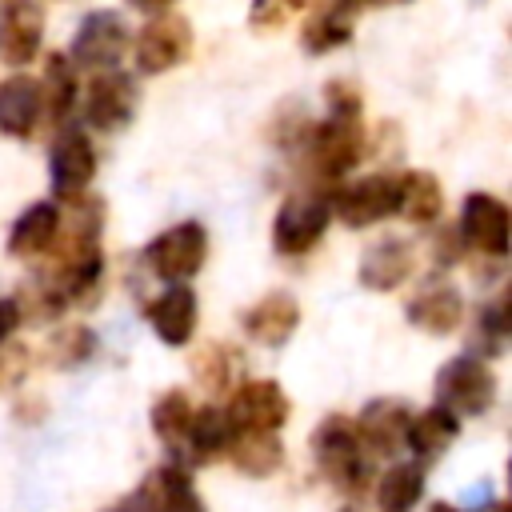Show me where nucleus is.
<instances>
[{
  "label": "nucleus",
  "mask_w": 512,
  "mask_h": 512,
  "mask_svg": "<svg viewBox=\"0 0 512 512\" xmlns=\"http://www.w3.org/2000/svg\"><path fill=\"white\" fill-rule=\"evenodd\" d=\"M40 84V104H44V120L52 128H60L76 104V64L64 56V52H52L48 64H44V76L36 80Z\"/></svg>",
  "instance_id": "nucleus-27"
},
{
  "label": "nucleus",
  "mask_w": 512,
  "mask_h": 512,
  "mask_svg": "<svg viewBox=\"0 0 512 512\" xmlns=\"http://www.w3.org/2000/svg\"><path fill=\"white\" fill-rule=\"evenodd\" d=\"M412 268H416L412 244L404 236H384V240H376V244L364 248L360 268H356V280L368 292H392V288H400L412 276Z\"/></svg>",
  "instance_id": "nucleus-17"
},
{
  "label": "nucleus",
  "mask_w": 512,
  "mask_h": 512,
  "mask_svg": "<svg viewBox=\"0 0 512 512\" xmlns=\"http://www.w3.org/2000/svg\"><path fill=\"white\" fill-rule=\"evenodd\" d=\"M44 116L40 84L24 72H12L0 80V136L8 140H32L36 124Z\"/></svg>",
  "instance_id": "nucleus-21"
},
{
  "label": "nucleus",
  "mask_w": 512,
  "mask_h": 512,
  "mask_svg": "<svg viewBox=\"0 0 512 512\" xmlns=\"http://www.w3.org/2000/svg\"><path fill=\"white\" fill-rule=\"evenodd\" d=\"M496 392H500V380L488 368V360L476 352H460V356L444 360L436 372V404L460 420L484 416L496 404Z\"/></svg>",
  "instance_id": "nucleus-3"
},
{
  "label": "nucleus",
  "mask_w": 512,
  "mask_h": 512,
  "mask_svg": "<svg viewBox=\"0 0 512 512\" xmlns=\"http://www.w3.org/2000/svg\"><path fill=\"white\" fill-rule=\"evenodd\" d=\"M56 228H60V208L52 200H36L32 208H24L8 232V256L16 260H32V256H44L56 240Z\"/></svg>",
  "instance_id": "nucleus-24"
},
{
  "label": "nucleus",
  "mask_w": 512,
  "mask_h": 512,
  "mask_svg": "<svg viewBox=\"0 0 512 512\" xmlns=\"http://www.w3.org/2000/svg\"><path fill=\"white\" fill-rule=\"evenodd\" d=\"M200 388H208L212 396H224L236 388L240 372H244V356L232 348V344H208L196 352V364H192Z\"/></svg>",
  "instance_id": "nucleus-29"
},
{
  "label": "nucleus",
  "mask_w": 512,
  "mask_h": 512,
  "mask_svg": "<svg viewBox=\"0 0 512 512\" xmlns=\"http://www.w3.org/2000/svg\"><path fill=\"white\" fill-rule=\"evenodd\" d=\"M188 420H192V400L184 388H168L164 396H156L152 404V432L156 440L176 456L180 444H184V432H188Z\"/></svg>",
  "instance_id": "nucleus-30"
},
{
  "label": "nucleus",
  "mask_w": 512,
  "mask_h": 512,
  "mask_svg": "<svg viewBox=\"0 0 512 512\" xmlns=\"http://www.w3.org/2000/svg\"><path fill=\"white\" fill-rule=\"evenodd\" d=\"M396 208H400V176L392 172H372L332 192V216L344 228H372L396 216Z\"/></svg>",
  "instance_id": "nucleus-7"
},
{
  "label": "nucleus",
  "mask_w": 512,
  "mask_h": 512,
  "mask_svg": "<svg viewBox=\"0 0 512 512\" xmlns=\"http://www.w3.org/2000/svg\"><path fill=\"white\" fill-rule=\"evenodd\" d=\"M424 464L416 460H396L380 472L376 480V508L380 512H416L424 500Z\"/></svg>",
  "instance_id": "nucleus-26"
},
{
  "label": "nucleus",
  "mask_w": 512,
  "mask_h": 512,
  "mask_svg": "<svg viewBox=\"0 0 512 512\" xmlns=\"http://www.w3.org/2000/svg\"><path fill=\"white\" fill-rule=\"evenodd\" d=\"M460 256H464L460 232H456V228H440V232L432 236V260H436V268H452Z\"/></svg>",
  "instance_id": "nucleus-34"
},
{
  "label": "nucleus",
  "mask_w": 512,
  "mask_h": 512,
  "mask_svg": "<svg viewBox=\"0 0 512 512\" xmlns=\"http://www.w3.org/2000/svg\"><path fill=\"white\" fill-rule=\"evenodd\" d=\"M312 460L320 468V476L340 492V496H360L368 484V456L356 440L352 416H324L312 428Z\"/></svg>",
  "instance_id": "nucleus-1"
},
{
  "label": "nucleus",
  "mask_w": 512,
  "mask_h": 512,
  "mask_svg": "<svg viewBox=\"0 0 512 512\" xmlns=\"http://www.w3.org/2000/svg\"><path fill=\"white\" fill-rule=\"evenodd\" d=\"M96 176V148L88 140L84 128H72L64 124L48 148V180H52V192L60 200H76L88 192Z\"/></svg>",
  "instance_id": "nucleus-12"
},
{
  "label": "nucleus",
  "mask_w": 512,
  "mask_h": 512,
  "mask_svg": "<svg viewBox=\"0 0 512 512\" xmlns=\"http://www.w3.org/2000/svg\"><path fill=\"white\" fill-rule=\"evenodd\" d=\"M148 324L156 332V340H164L168 348H184L196 332L200 320V300L188 284H168L152 304H148Z\"/></svg>",
  "instance_id": "nucleus-18"
},
{
  "label": "nucleus",
  "mask_w": 512,
  "mask_h": 512,
  "mask_svg": "<svg viewBox=\"0 0 512 512\" xmlns=\"http://www.w3.org/2000/svg\"><path fill=\"white\" fill-rule=\"evenodd\" d=\"M296 12H304V0H252L248 4V24L260 28V32H276Z\"/></svg>",
  "instance_id": "nucleus-33"
},
{
  "label": "nucleus",
  "mask_w": 512,
  "mask_h": 512,
  "mask_svg": "<svg viewBox=\"0 0 512 512\" xmlns=\"http://www.w3.org/2000/svg\"><path fill=\"white\" fill-rule=\"evenodd\" d=\"M124 52H128V24H124V16L112 12V8H96V12H88L76 24L68 60L80 64V68L104 72V68H116L124 60Z\"/></svg>",
  "instance_id": "nucleus-9"
},
{
  "label": "nucleus",
  "mask_w": 512,
  "mask_h": 512,
  "mask_svg": "<svg viewBox=\"0 0 512 512\" xmlns=\"http://www.w3.org/2000/svg\"><path fill=\"white\" fill-rule=\"evenodd\" d=\"M476 512H512V508H508L504 500H488V504H484V508H476Z\"/></svg>",
  "instance_id": "nucleus-37"
},
{
  "label": "nucleus",
  "mask_w": 512,
  "mask_h": 512,
  "mask_svg": "<svg viewBox=\"0 0 512 512\" xmlns=\"http://www.w3.org/2000/svg\"><path fill=\"white\" fill-rule=\"evenodd\" d=\"M44 352H48V360L56 368H80L96 352V332L88 324H64L60 332H52V340H48Z\"/></svg>",
  "instance_id": "nucleus-31"
},
{
  "label": "nucleus",
  "mask_w": 512,
  "mask_h": 512,
  "mask_svg": "<svg viewBox=\"0 0 512 512\" xmlns=\"http://www.w3.org/2000/svg\"><path fill=\"white\" fill-rule=\"evenodd\" d=\"M364 156V128L360 116H336L328 112L320 124L304 132V168L312 180L332 184L344 180Z\"/></svg>",
  "instance_id": "nucleus-2"
},
{
  "label": "nucleus",
  "mask_w": 512,
  "mask_h": 512,
  "mask_svg": "<svg viewBox=\"0 0 512 512\" xmlns=\"http://www.w3.org/2000/svg\"><path fill=\"white\" fill-rule=\"evenodd\" d=\"M404 312H408L412 328H420L428 336H448L464 320V292L444 276H428V280L416 284Z\"/></svg>",
  "instance_id": "nucleus-13"
},
{
  "label": "nucleus",
  "mask_w": 512,
  "mask_h": 512,
  "mask_svg": "<svg viewBox=\"0 0 512 512\" xmlns=\"http://www.w3.org/2000/svg\"><path fill=\"white\" fill-rule=\"evenodd\" d=\"M136 108H140V84H136V76H128L120 68H104V72L92 76V84L84 92V120H88V128L112 136V132H120V128L132 124Z\"/></svg>",
  "instance_id": "nucleus-8"
},
{
  "label": "nucleus",
  "mask_w": 512,
  "mask_h": 512,
  "mask_svg": "<svg viewBox=\"0 0 512 512\" xmlns=\"http://www.w3.org/2000/svg\"><path fill=\"white\" fill-rule=\"evenodd\" d=\"M408 416H412V408H408L404 400H396V396L368 400V404L360 408V416L352 420L364 456H396V452L404 448Z\"/></svg>",
  "instance_id": "nucleus-15"
},
{
  "label": "nucleus",
  "mask_w": 512,
  "mask_h": 512,
  "mask_svg": "<svg viewBox=\"0 0 512 512\" xmlns=\"http://www.w3.org/2000/svg\"><path fill=\"white\" fill-rule=\"evenodd\" d=\"M232 420H228V412L220 408V404H204V408H192V420H188V432H184V444H180V452L172 456L180 468H196V464H204V460H212V456H224V448H228V440H232Z\"/></svg>",
  "instance_id": "nucleus-20"
},
{
  "label": "nucleus",
  "mask_w": 512,
  "mask_h": 512,
  "mask_svg": "<svg viewBox=\"0 0 512 512\" xmlns=\"http://www.w3.org/2000/svg\"><path fill=\"white\" fill-rule=\"evenodd\" d=\"M228 420L232 428H244V432H280L292 416V400L288 392L268 380V376H256V380H244L228 392Z\"/></svg>",
  "instance_id": "nucleus-10"
},
{
  "label": "nucleus",
  "mask_w": 512,
  "mask_h": 512,
  "mask_svg": "<svg viewBox=\"0 0 512 512\" xmlns=\"http://www.w3.org/2000/svg\"><path fill=\"white\" fill-rule=\"evenodd\" d=\"M168 4H176V0H128V8H136V12H148V16H156V12H168Z\"/></svg>",
  "instance_id": "nucleus-36"
},
{
  "label": "nucleus",
  "mask_w": 512,
  "mask_h": 512,
  "mask_svg": "<svg viewBox=\"0 0 512 512\" xmlns=\"http://www.w3.org/2000/svg\"><path fill=\"white\" fill-rule=\"evenodd\" d=\"M204 260H208V228L200 220H180L160 236H152L144 248L148 272L168 284H188L204 268Z\"/></svg>",
  "instance_id": "nucleus-5"
},
{
  "label": "nucleus",
  "mask_w": 512,
  "mask_h": 512,
  "mask_svg": "<svg viewBox=\"0 0 512 512\" xmlns=\"http://www.w3.org/2000/svg\"><path fill=\"white\" fill-rule=\"evenodd\" d=\"M396 212H404L416 228L436 224L440 212H444V188H440V180H436L428 168L404 172V176H400V208H396Z\"/></svg>",
  "instance_id": "nucleus-28"
},
{
  "label": "nucleus",
  "mask_w": 512,
  "mask_h": 512,
  "mask_svg": "<svg viewBox=\"0 0 512 512\" xmlns=\"http://www.w3.org/2000/svg\"><path fill=\"white\" fill-rule=\"evenodd\" d=\"M428 512H460L456 504H444V500H436V504H428Z\"/></svg>",
  "instance_id": "nucleus-38"
},
{
  "label": "nucleus",
  "mask_w": 512,
  "mask_h": 512,
  "mask_svg": "<svg viewBox=\"0 0 512 512\" xmlns=\"http://www.w3.org/2000/svg\"><path fill=\"white\" fill-rule=\"evenodd\" d=\"M224 456L232 460L236 472H244L252 480H264V476L280 472L284 444H280L276 432H244V428H236L232 440H228V448H224Z\"/></svg>",
  "instance_id": "nucleus-25"
},
{
  "label": "nucleus",
  "mask_w": 512,
  "mask_h": 512,
  "mask_svg": "<svg viewBox=\"0 0 512 512\" xmlns=\"http://www.w3.org/2000/svg\"><path fill=\"white\" fill-rule=\"evenodd\" d=\"M364 0H324L312 20L304 24L300 32V48L308 56H328L336 48H344L352 40V28H356V16H360Z\"/></svg>",
  "instance_id": "nucleus-22"
},
{
  "label": "nucleus",
  "mask_w": 512,
  "mask_h": 512,
  "mask_svg": "<svg viewBox=\"0 0 512 512\" xmlns=\"http://www.w3.org/2000/svg\"><path fill=\"white\" fill-rule=\"evenodd\" d=\"M456 436H460V416H452L448 408L432 404V408L408 416L404 448L412 452L416 464H432V460H440L456 444Z\"/></svg>",
  "instance_id": "nucleus-23"
},
{
  "label": "nucleus",
  "mask_w": 512,
  "mask_h": 512,
  "mask_svg": "<svg viewBox=\"0 0 512 512\" xmlns=\"http://www.w3.org/2000/svg\"><path fill=\"white\" fill-rule=\"evenodd\" d=\"M108 512H140V508H136V504H132V500H120V504H112V508H108Z\"/></svg>",
  "instance_id": "nucleus-39"
},
{
  "label": "nucleus",
  "mask_w": 512,
  "mask_h": 512,
  "mask_svg": "<svg viewBox=\"0 0 512 512\" xmlns=\"http://www.w3.org/2000/svg\"><path fill=\"white\" fill-rule=\"evenodd\" d=\"M128 500H132L140 512H208L204 500H200V492L192 488L188 468H180L176 460L152 468Z\"/></svg>",
  "instance_id": "nucleus-16"
},
{
  "label": "nucleus",
  "mask_w": 512,
  "mask_h": 512,
  "mask_svg": "<svg viewBox=\"0 0 512 512\" xmlns=\"http://www.w3.org/2000/svg\"><path fill=\"white\" fill-rule=\"evenodd\" d=\"M328 220H332V196L320 192V188H304V192H292L280 208H276V220H272V248L280 256H304L312 252L324 232H328Z\"/></svg>",
  "instance_id": "nucleus-4"
},
{
  "label": "nucleus",
  "mask_w": 512,
  "mask_h": 512,
  "mask_svg": "<svg viewBox=\"0 0 512 512\" xmlns=\"http://www.w3.org/2000/svg\"><path fill=\"white\" fill-rule=\"evenodd\" d=\"M504 340H508V296H496L476 316V332H472V344L480 348L476 356H500Z\"/></svg>",
  "instance_id": "nucleus-32"
},
{
  "label": "nucleus",
  "mask_w": 512,
  "mask_h": 512,
  "mask_svg": "<svg viewBox=\"0 0 512 512\" xmlns=\"http://www.w3.org/2000/svg\"><path fill=\"white\" fill-rule=\"evenodd\" d=\"M44 8L36 0H0V60L24 68L40 56Z\"/></svg>",
  "instance_id": "nucleus-14"
},
{
  "label": "nucleus",
  "mask_w": 512,
  "mask_h": 512,
  "mask_svg": "<svg viewBox=\"0 0 512 512\" xmlns=\"http://www.w3.org/2000/svg\"><path fill=\"white\" fill-rule=\"evenodd\" d=\"M136 72L140 76H160L180 68L192 56V24L180 12H156L132 40Z\"/></svg>",
  "instance_id": "nucleus-6"
},
{
  "label": "nucleus",
  "mask_w": 512,
  "mask_h": 512,
  "mask_svg": "<svg viewBox=\"0 0 512 512\" xmlns=\"http://www.w3.org/2000/svg\"><path fill=\"white\" fill-rule=\"evenodd\" d=\"M364 4H404V0H364Z\"/></svg>",
  "instance_id": "nucleus-40"
},
{
  "label": "nucleus",
  "mask_w": 512,
  "mask_h": 512,
  "mask_svg": "<svg viewBox=\"0 0 512 512\" xmlns=\"http://www.w3.org/2000/svg\"><path fill=\"white\" fill-rule=\"evenodd\" d=\"M508 228H512V212L500 196H492V192H468L464 196L460 224H456L464 248L492 256V260H504L508 256Z\"/></svg>",
  "instance_id": "nucleus-11"
},
{
  "label": "nucleus",
  "mask_w": 512,
  "mask_h": 512,
  "mask_svg": "<svg viewBox=\"0 0 512 512\" xmlns=\"http://www.w3.org/2000/svg\"><path fill=\"white\" fill-rule=\"evenodd\" d=\"M20 324H24V316H20L16 296H0V344H8Z\"/></svg>",
  "instance_id": "nucleus-35"
},
{
  "label": "nucleus",
  "mask_w": 512,
  "mask_h": 512,
  "mask_svg": "<svg viewBox=\"0 0 512 512\" xmlns=\"http://www.w3.org/2000/svg\"><path fill=\"white\" fill-rule=\"evenodd\" d=\"M240 324H244V332H248L256 344L280 348V344H288L292 332L300 328V300H296L292 292H268V296H260L252 308H244Z\"/></svg>",
  "instance_id": "nucleus-19"
}]
</instances>
